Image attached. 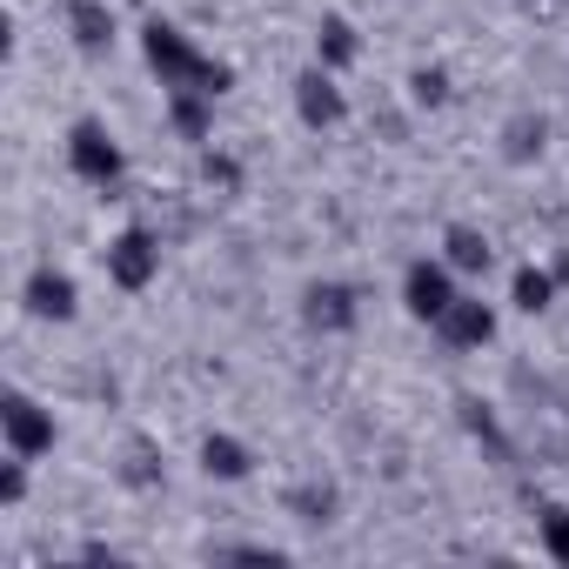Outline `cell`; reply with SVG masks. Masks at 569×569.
<instances>
[{"label":"cell","instance_id":"cell-1","mask_svg":"<svg viewBox=\"0 0 569 569\" xmlns=\"http://www.w3.org/2000/svg\"><path fill=\"white\" fill-rule=\"evenodd\" d=\"M141 61H148V74L161 81V94L194 88V94L221 101V94L234 88V61L208 54V48H201L181 21H168V14H148V21H141Z\"/></svg>","mask_w":569,"mask_h":569},{"label":"cell","instance_id":"cell-2","mask_svg":"<svg viewBox=\"0 0 569 569\" xmlns=\"http://www.w3.org/2000/svg\"><path fill=\"white\" fill-rule=\"evenodd\" d=\"M68 174L81 181V188H94V194H114L121 181H128V148H121V134L101 121V114H81V121H68Z\"/></svg>","mask_w":569,"mask_h":569},{"label":"cell","instance_id":"cell-3","mask_svg":"<svg viewBox=\"0 0 569 569\" xmlns=\"http://www.w3.org/2000/svg\"><path fill=\"white\" fill-rule=\"evenodd\" d=\"M101 268H108V281H114L121 296H148L154 281H161V234H154L148 221L114 228L108 248H101Z\"/></svg>","mask_w":569,"mask_h":569},{"label":"cell","instance_id":"cell-4","mask_svg":"<svg viewBox=\"0 0 569 569\" xmlns=\"http://www.w3.org/2000/svg\"><path fill=\"white\" fill-rule=\"evenodd\" d=\"M462 289H469V281H462L436 248H429V254H416V261L402 268V316H409V322H422V329H436Z\"/></svg>","mask_w":569,"mask_h":569},{"label":"cell","instance_id":"cell-5","mask_svg":"<svg viewBox=\"0 0 569 569\" xmlns=\"http://www.w3.org/2000/svg\"><path fill=\"white\" fill-rule=\"evenodd\" d=\"M0 442H8V456L41 462V456H54L61 422H54V409H48V402H34L28 389H8V396H0Z\"/></svg>","mask_w":569,"mask_h":569},{"label":"cell","instance_id":"cell-6","mask_svg":"<svg viewBox=\"0 0 569 569\" xmlns=\"http://www.w3.org/2000/svg\"><path fill=\"white\" fill-rule=\"evenodd\" d=\"M289 101H296V121H302L309 134H336V128L349 121V88H342V74L322 68V61H309V68L296 74Z\"/></svg>","mask_w":569,"mask_h":569},{"label":"cell","instance_id":"cell-7","mask_svg":"<svg viewBox=\"0 0 569 569\" xmlns=\"http://www.w3.org/2000/svg\"><path fill=\"white\" fill-rule=\"evenodd\" d=\"M21 309H28V322L68 329V322L81 316V281H74L61 261H34L28 281H21Z\"/></svg>","mask_w":569,"mask_h":569},{"label":"cell","instance_id":"cell-8","mask_svg":"<svg viewBox=\"0 0 569 569\" xmlns=\"http://www.w3.org/2000/svg\"><path fill=\"white\" fill-rule=\"evenodd\" d=\"M362 322V289L342 274H316L302 281V329L309 336H349Z\"/></svg>","mask_w":569,"mask_h":569},{"label":"cell","instance_id":"cell-9","mask_svg":"<svg viewBox=\"0 0 569 569\" xmlns=\"http://www.w3.org/2000/svg\"><path fill=\"white\" fill-rule=\"evenodd\" d=\"M436 336H442V349L476 356V349H489V342L502 336V309H496V302H482L476 289H462V296L449 302V316L436 322Z\"/></svg>","mask_w":569,"mask_h":569},{"label":"cell","instance_id":"cell-10","mask_svg":"<svg viewBox=\"0 0 569 569\" xmlns=\"http://www.w3.org/2000/svg\"><path fill=\"white\" fill-rule=\"evenodd\" d=\"M68 41H74V54H88V61H101V54H114V41H121V21H114V8L108 0H68Z\"/></svg>","mask_w":569,"mask_h":569},{"label":"cell","instance_id":"cell-11","mask_svg":"<svg viewBox=\"0 0 569 569\" xmlns=\"http://www.w3.org/2000/svg\"><path fill=\"white\" fill-rule=\"evenodd\" d=\"M436 254H442L462 281H482V274L496 268V241H489L476 221H449V228H442V241H436Z\"/></svg>","mask_w":569,"mask_h":569},{"label":"cell","instance_id":"cell-12","mask_svg":"<svg viewBox=\"0 0 569 569\" xmlns=\"http://www.w3.org/2000/svg\"><path fill=\"white\" fill-rule=\"evenodd\" d=\"M194 462H201L208 482H248V476H254V449H248L234 429H208V436L194 442Z\"/></svg>","mask_w":569,"mask_h":569},{"label":"cell","instance_id":"cell-13","mask_svg":"<svg viewBox=\"0 0 569 569\" xmlns=\"http://www.w3.org/2000/svg\"><path fill=\"white\" fill-rule=\"evenodd\" d=\"M161 121H168V128H174V141H188V148H208V141H214V101H208V94H194V88L161 94Z\"/></svg>","mask_w":569,"mask_h":569},{"label":"cell","instance_id":"cell-14","mask_svg":"<svg viewBox=\"0 0 569 569\" xmlns=\"http://www.w3.org/2000/svg\"><path fill=\"white\" fill-rule=\"evenodd\" d=\"M556 302H562V281H556L549 261H522V268L509 274V309H516V316H549Z\"/></svg>","mask_w":569,"mask_h":569},{"label":"cell","instance_id":"cell-15","mask_svg":"<svg viewBox=\"0 0 569 569\" xmlns=\"http://www.w3.org/2000/svg\"><path fill=\"white\" fill-rule=\"evenodd\" d=\"M496 141H502V161H509V168H529V161H542V148H549V114L516 108Z\"/></svg>","mask_w":569,"mask_h":569},{"label":"cell","instance_id":"cell-16","mask_svg":"<svg viewBox=\"0 0 569 569\" xmlns=\"http://www.w3.org/2000/svg\"><path fill=\"white\" fill-rule=\"evenodd\" d=\"M316 61H322V68H336V74H349V68L362 61V34H356V21H349V14H336V8H329V14L316 21Z\"/></svg>","mask_w":569,"mask_h":569},{"label":"cell","instance_id":"cell-17","mask_svg":"<svg viewBox=\"0 0 569 569\" xmlns=\"http://www.w3.org/2000/svg\"><path fill=\"white\" fill-rule=\"evenodd\" d=\"M281 509H289L296 522H309V529H329L342 516V489L336 482H296L289 496H281Z\"/></svg>","mask_w":569,"mask_h":569},{"label":"cell","instance_id":"cell-18","mask_svg":"<svg viewBox=\"0 0 569 569\" xmlns=\"http://www.w3.org/2000/svg\"><path fill=\"white\" fill-rule=\"evenodd\" d=\"M409 101H416L422 114H442V108L456 101V81H449V68H442V61H422V68H409Z\"/></svg>","mask_w":569,"mask_h":569},{"label":"cell","instance_id":"cell-19","mask_svg":"<svg viewBox=\"0 0 569 569\" xmlns=\"http://www.w3.org/2000/svg\"><path fill=\"white\" fill-rule=\"evenodd\" d=\"M536 542H542L549 562L569 569V502H542V509H536Z\"/></svg>","mask_w":569,"mask_h":569},{"label":"cell","instance_id":"cell-20","mask_svg":"<svg viewBox=\"0 0 569 569\" xmlns=\"http://www.w3.org/2000/svg\"><path fill=\"white\" fill-rule=\"evenodd\" d=\"M194 154H201V181H208V188L241 194V154H228L221 141H208V148H194Z\"/></svg>","mask_w":569,"mask_h":569},{"label":"cell","instance_id":"cell-21","mask_svg":"<svg viewBox=\"0 0 569 569\" xmlns=\"http://www.w3.org/2000/svg\"><path fill=\"white\" fill-rule=\"evenodd\" d=\"M28 456H8V462H0V509H21L28 502Z\"/></svg>","mask_w":569,"mask_h":569},{"label":"cell","instance_id":"cell-22","mask_svg":"<svg viewBox=\"0 0 569 569\" xmlns=\"http://www.w3.org/2000/svg\"><path fill=\"white\" fill-rule=\"evenodd\" d=\"M549 268H556V281H562V296H569V248H556V254H549Z\"/></svg>","mask_w":569,"mask_h":569}]
</instances>
